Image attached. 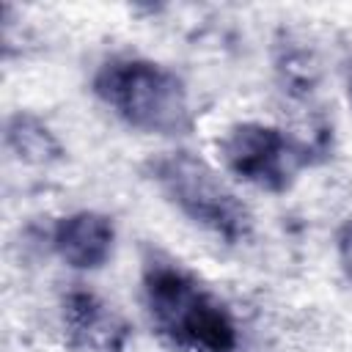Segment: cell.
<instances>
[{
    "mask_svg": "<svg viewBox=\"0 0 352 352\" xmlns=\"http://www.w3.org/2000/svg\"><path fill=\"white\" fill-rule=\"evenodd\" d=\"M220 160L231 176L264 190L283 192L311 162V146L261 121L234 124L217 143Z\"/></svg>",
    "mask_w": 352,
    "mask_h": 352,
    "instance_id": "4",
    "label": "cell"
},
{
    "mask_svg": "<svg viewBox=\"0 0 352 352\" xmlns=\"http://www.w3.org/2000/svg\"><path fill=\"white\" fill-rule=\"evenodd\" d=\"M148 173L162 195L212 236L228 245L250 236V209L206 160L192 151H165L148 162Z\"/></svg>",
    "mask_w": 352,
    "mask_h": 352,
    "instance_id": "3",
    "label": "cell"
},
{
    "mask_svg": "<svg viewBox=\"0 0 352 352\" xmlns=\"http://www.w3.org/2000/svg\"><path fill=\"white\" fill-rule=\"evenodd\" d=\"M63 333L74 352H124L126 322L96 294L74 289L63 297Z\"/></svg>",
    "mask_w": 352,
    "mask_h": 352,
    "instance_id": "5",
    "label": "cell"
},
{
    "mask_svg": "<svg viewBox=\"0 0 352 352\" xmlns=\"http://www.w3.org/2000/svg\"><path fill=\"white\" fill-rule=\"evenodd\" d=\"M140 292L151 327L176 352H236L231 311L179 261L148 256Z\"/></svg>",
    "mask_w": 352,
    "mask_h": 352,
    "instance_id": "1",
    "label": "cell"
},
{
    "mask_svg": "<svg viewBox=\"0 0 352 352\" xmlns=\"http://www.w3.org/2000/svg\"><path fill=\"white\" fill-rule=\"evenodd\" d=\"M52 250L72 270H99L113 256L116 226L107 214L82 209L72 212L52 226Z\"/></svg>",
    "mask_w": 352,
    "mask_h": 352,
    "instance_id": "6",
    "label": "cell"
},
{
    "mask_svg": "<svg viewBox=\"0 0 352 352\" xmlns=\"http://www.w3.org/2000/svg\"><path fill=\"white\" fill-rule=\"evenodd\" d=\"M349 102H352V82H349Z\"/></svg>",
    "mask_w": 352,
    "mask_h": 352,
    "instance_id": "9",
    "label": "cell"
},
{
    "mask_svg": "<svg viewBox=\"0 0 352 352\" xmlns=\"http://www.w3.org/2000/svg\"><path fill=\"white\" fill-rule=\"evenodd\" d=\"M336 250H338V261H341L344 275L352 280V220L338 228V234H336Z\"/></svg>",
    "mask_w": 352,
    "mask_h": 352,
    "instance_id": "8",
    "label": "cell"
},
{
    "mask_svg": "<svg viewBox=\"0 0 352 352\" xmlns=\"http://www.w3.org/2000/svg\"><path fill=\"white\" fill-rule=\"evenodd\" d=\"M91 85L96 99L138 132L179 138L192 129L187 85L162 63L138 55H116L96 69Z\"/></svg>",
    "mask_w": 352,
    "mask_h": 352,
    "instance_id": "2",
    "label": "cell"
},
{
    "mask_svg": "<svg viewBox=\"0 0 352 352\" xmlns=\"http://www.w3.org/2000/svg\"><path fill=\"white\" fill-rule=\"evenodd\" d=\"M6 146L19 162H28V165H50V162L60 160V154H63V148L55 140V135L50 132V126L30 113H16L8 118Z\"/></svg>",
    "mask_w": 352,
    "mask_h": 352,
    "instance_id": "7",
    "label": "cell"
}]
</instances>
